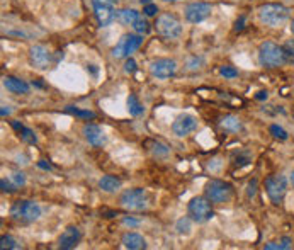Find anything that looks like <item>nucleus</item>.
<instances>
[{
	"instance_id": "4be33fe9",
	"label": "nucleus",
	"mask_w": 294,
	"mask_h": 250,
	"mask_svg": "<svg viewBox=\"0 0 294 250\" xmlns=\"http://www.w3.org/2000/svg\"><path fill=\"white\" fill-rule=\"evenodd\" d=\"M221 126H223L224 131H230V133H238L242 129V123L237 116H224L221 119Z\"/></svg>"
},
{
	"instance_id": "6e6552de",
	"label": "nucleus",
	"mask_w": 294,
	"mask_h": 250,
	"mask_svg": "<svg viewBox=\"0 0 294 250\" xmlns=\"http://www.w3.org/2000/svg\"><path fill=\"white\" fill-rule=\"evenodd\" d=\"M119 202L131 211H141L148 206V194L145 189H138V187L136 189H126L119 198Z\"/></svg>"
},
{
	"instance_id": "ea45409f",
	"label": "nucleus",
	"mask_w": 294,
	"mask_h": 250,
	"mask_svg": "<svg viewBox=\"0 0 294 250\" xmlns=\"http://www.w3.org/2000/svg\"><path fill=\"white\" fill-rule=\"evenodd\" d=\"M235 29H237V31H242L243 29V17H240V21H237V27Z\"/></svg>"
},
{
	"instance_id": "c756f323",
	"label": "nucleus",
	"mask_w": 294,
	"mask_h": 250,
	"mask_svg": "<svg viewBox=\"0 0 294 250\" xmlns=\"http://www.w3.org/2000/svg\"><path fill=\"white\" fill-rule=\"evenodd\" d=\"M220 74L223 75L224 78H235V77H238V72L235 70L233 67H221Z\"/></svg>"
},
{
	"instance_id": "bb28decb",
	"label": "nucleus",
	"mask_w": 294,
	"mask_h": 250,
	"mask_svg": "<svg viewBox=\"0 0 294 250\" xmlns=\"http://www.w3.org/2000/svg\"><path fill=\"white\" fill-rule=\"evenodd\" d=\"M133 27H134V31L138 32V34H148V32H150V23H148L147 19H143V17H140V19L136 21V23L133 24Z\"/></svg>"
},
{
	"instance_id": "473e14b6",
	"label": "nucleus",
	"mask_w": 294,
	"mask_h": 250,
	"mask_svg": "<svg viewBox=\"0 0 294 250\" xmlns=\"http://www.w3.org/2000/svg\"><path fill=\"white\" fill-rule=\"evenodd\" d=\"M12 180L16 182V186H24V184H26V175H24L23 172H16L12 177Z\"/></svg>"
},
{
	"instance_id": "f3484780",
	"label": "nucleus",
	"mask_w": 294,
	"mask_h": 250,
	"mask_svg": "<svg viewBox=\"0 0 294 250\" xmlns=\"http://www.w3.org/2000/svg\"><path fill=\"white\" fill-rule=\"evenodd\" d=\"M122 247L129 250H141L147 249V240L141 237L140 233H134V231H128V233L122 235Z\"/></svg>"
},
{
	"instance_id": "f03ea898",
	"label": "nucleus",
	"mask_w": 294,
	"mask_h": 250,
	"mask_svg": "<svg viewBox=\"0 0 294 250\" xmlns=\"http://www.w3.org/2000/svg\"><path fill=\"white\" fill-rule=\"evenodd\" d=\"M41 216V208L38 202L19 199L10 206V218L19 223H34Z\"/></svg>"
},
{
	"instance_id": "1a4fd4ad",
	"label": "nucleus",
	"mask_w": 294,
	"mask_h": 250,
	"mask_svg": "<svg viewBox=\"0 0 294 250\" xmlns=\"http://www.w3.org/2000/svg\"><path fill=\"white\" fill-rule=\"evenodd\" d=\"M267 196L274 204H281L288 193V179L284 175H270L266 179Z\"/></svg>"
},
{
	"instance_id": "9d476101",
	"label": "nucleus",
	"mask_w": 294,
	"mask_h": 250,
	"mask_svg": "<svg viewBox=\"0 0 294 250\" xmlns=\"http://www.w3.org/2000/svg\"><path fill=\"white\" fill-rule=\"evenodd\" d=\"M213 12V5L208 2H192L189 3L184 10V16H186V21L191 24H199L204 19H208Z\"/></svg>"
},
{
	"instance_id": "dca6fc26",
	"label": "nucleus",
	"mask_w": 294,
	"mask_h": 250,
	"mask_svg": "<svg viewBox=\"0 0 294 250\" xmlns=\"http://www.w3.org/2000/svg\"><path fill=\"white\" fill-rule=\"evenodd\" d=\"M82 238V233L77 226H68L58 238V249L61 250H72L78 245Z\"/></svg>"
},
{
	"instance_id": "4468645a",
	"label": "nucleus",
	"mask_w": 294,
	"mask_h": 250,
	"mask_svg": "<svg viewBox=\"0 0 294 250\" xmlns=\"http://www.w3.org/2000/svg\"><path fill=\"white\" fill-rule=\"evenodd\" d=\"M196 129H197V119H196L192 114H180L179 118L172 123L173 135L180 136V138L191 135V133L196 131Z\"/></svg>"
},
{
	"instance_id": "b1692460",
	"label": "nucleus",
	"mask_w": 294,
	"mask_h": 250,
	"mask_svg": "<svg viewBox=\"0 0 294 250\" xmlns=\"http://www.w3.org/2000/svg\"><path fill=\"white\" fill-rule=\"evenodd\" d=\"M192 222H194V220H192L191 216H184V218L177 220V223H175L177 233H179V235H191V231H192Z\"/></svg>"
},
{
	"instance_id": "393cba45",
	"label": "nucleus",
	"mask_w": 294,
	"mask_h": 250,
	"mask_svg": "<svg viewBox=\"0 0 294 250\" xmlns=\"http://www.w3.org/2000/svg\"><path fill=\"white\" fill-rule=\"evenodd\" d=\"M0 249L2 250H17L21 249V245L17 244V240L14 237H10V235H3L2 238H0Z\"/></svg>"
},
{
	"instance_id": "f704fd0d",
	"label": "nucleus",
	"mask_w": 294,
	"mask_h": 250,
	"mask_svg": "<svg viewBox=\"0 0 294 250\" xmlns=\"http://www.w3.org/2000/svg\"><path fill=\"white\" fill-rule=\"evenodd\" d=\"M155 155H167L169 153V148L165 147V145H160V143H157L155 145Z\"/></svg>"
},
{
	"instance_id": "aec40b11",
	"label": "nucleus",
	"mask_w": 294,
	"mask_h": 250,
	"mask_svg": "<svg viewBox=\"0 0 294 250\" xmlns=\"http://www.w3.org/2000/svg\"><path fill=\"white\" fill-rule=\"evenodd\" d=\"M12 128L14 129H17V131L21 133V138H23L26 143H29V145H34L36 141H38V136L34 135V131H32L31 128H26L24 125H21V123H17V121H12Z\"/></svg>"
},
{
	"instance_id": "20e7f679",
	"label": "nucleus",
	"mask_w": 294,
	"mask_h": 250,
	"mask_svg": "<svg viewBox=\"0 0 294 250\" xmlns=\"http://www.w3.org/2000/svg\"><path fill=\"white\" fill-rule=\"evenodd\" d=\"M204 196L213 204H224V202L231 201V198H233V187H231V184L224 182V180L213 179L206 184Z\"/></svg>"
},
{
	"instance_id": "423d86ee",
	"label": "nucleus",
	"mask_w": 294,
	"mask_h": 250,
	"mask_svg": "<svg viewBox=\"0 0 294 250\" xmlns=\"http://www.w3.org/2000/svg\"><path fill=\"white\" fill-rule=\"evenodd\" d=\"M213 202L208 198H192L187 204V213L196 223H206L214 216Z\"/></svg>"
},
{
	"instance_id": "a878e982",
	"label": "nucleus",
	"mask_w": 294,
	"mask_h": 250,
	"mask_svg": "<svg viewBox=\"0 0 294 250\" xmlns=\"http://www.w3.org/2000/svg\"><path fill=\"white\" fill-rule=\"evenodd\" d=\"M67 112H70V114L77 116V118H80V119H94V118H96V114H94L92 111L80 109V107H74V106H68Z\"/></svg>"
},
{
	"instance_id": "c03bdc74",
	"label": "nucleus",
	"mask_w": 294,
	"mask_h": 250,
	"mask_svg": "<svg viewBox=\"0 0 294 250\" xmlns=\"http://www.w3.org/2000/svg\"><path fill=\"white\" fill-rule=\"evenodd\" d=\"M107 2H116V0H107Z\"/></svg>"
},
{
	"instance_id": "c9c22d12",
	"label": "nucleus",
	"mask_w": 294,
	"mask_h": 250,
	"mask_svg": "<svg viewBox=\"0 0 294 250\" xmlns=\"http://www.w3.org/2000/svg\"><path fill=\"white\" fill-rule=\"evenodd\" d=\"M255 187H257V180H252V182L248 184V191H246L248 198H253V196H255Z\"/></svg>"
},
{
	"instance_id": "5701e85b",
	"label": "nucleus",
	"mask_w": 294,
	"mask_h": 250,
	"mask_svg": "<svg viewBox=\"0 0 294 250\" xmlns=\"http://www.w3.org/2000/svg\"><path fill=\"white\" fill-rule=\"evenodd\" d=\"M126 104H128V111L129 114L134 116V118H138V116L143 114V106H141V102L138 100V97L134 96V94H131V96L128 97V100H126Z\"/></svg>"
},
{
	"instance_id": "72a5a7b5",
	"label": "nucleus",
	"mask_w": 294,
	"mask_h": 250,
	"mask_svg": "<svg viewBox=\"0 0 294 250\" xmlns=\"http://www.w3.org/2000/svg\"><path fill=\"white\" fill-rule=\"evenodd\" d=\"M124 70L128 72V74H134V72H136V61H134L133 58H129V60L126 61Z\"/></svg>"
},
{
	"instance_id": "e433bc0d",
	"label": "nucleus",
	"mask_w": 294,
	"mask_h": 250,
	"mask_svg": "<svg viewBox=\"0 0 294 250\" xmlns=\"http://www.w3.org/2000/svg\"><path fill=\"white\" fill-rule=\"evenodd\" d=\"M122 223H124L126 226H138V225H140V222H138V220L128 218V216H126V218H122Z\"/></svg>"
},
{
	"instance_id": "f8f14e48",
	"label": "nucleus",
	"mask_w": 294,
	"mask_h": 250,
	"mask_svg": "<svg viewBox=\"0 0 294 250\" xmlns=\"http://www.w3.org/2000/svg\"><path fill=\"white\" fill-rule=\"evenodd\" d=\"M29 61L38 70H46L48 67H51V53L45 46L36 45L29 50Z\"/></svg>"
},
{
	"instance_id": "58836bf2",
	"label": "nucleus",
	"mask_w": 294,
	"mask_h": 250,
	"mask_svg": "<svg viewBox=\"0 0 294 250\" xmlns=\"http://www.w3.org/2000/svg\"><path fill=\"white\" fill-rule=\"evenodd\" d=\"M257 99H260V100H262V99H267V92H266V90H260V92L257 94Z\"/></svg>"
},
{
	"instance_id": "39448f33",
	"label": "nucleus",
	"mask_w": 294,
	"mask_h": 250,
	"mask_svg": "<svg viewBox=\"0 0 294 250\" xmlns=\"http://www.w3.org/2000/svg\"><path fill=\"white\" fill-rule=\"evenodd\" d=\"M155 29L165 39H177L182 34V24L173 14H160L155 21Z\"/></svg>"
},
{
	"instance_id": "ddd939ff",
	"label": "nucleus",
	"mask_w": 294,
	"mask_h": 250,
	"mask_svg": "<svg viewBox=\"0 0 294 250\" xmlns=\"http://www.w3.org/2000/svg\"><path fill=\"white\" fill-rule=\"evenodd\" d=\"M92 5H94L96 19L100 26L106 27L109 24H112V21L116 19V12H114V7H112L111 3H107L106 0H94Z\"/></svg>"
},
{
	"instance_id": "a18cd8bd",
	"label": "nucleus",
	"mask_w": 294,
	"mask_h": 250,
	"mask_svg": "<svg viewBox=\"0 0 294 250\" xmlns=\"http://www.w3.org/2000/svg\"><path fill=\"white\" fill-rule=\"evenodd\" d=\"M170 2H177V0H170Z\"/></svg>"
},
{
	"instance_id": "2f4dec72",
	"label": "nucleus",
	"mask_w": 294,
	"mask_h": 250,
	"mask_svg": "<svg viewBox=\"0 0 294 250\" xmlns=\"http://www.w3.org/2000/svg\"><path fill=\"white\" fill-rule=\"evenodd\" d=\"M157 12H158V7L155 5V3H151V2L145 3V7H143V14H145V16H148V17L157 16Z\"/></svg>"
},
{
	"instance_id": "c85d7f7f",
	"label": "nucleus",
	"mask_w": 294,
	"mask_h": 250,
	"mask_svg": "<svg viewBox=\"0 0 294 250\" xmlns=\"http://www.w3.org/2000/svg\"><path fill=\"white\" fill-rule=\"evenodd\" d=\"M269 129H270V135L274 136V138H277V140H288V131H286L284 128H281V126L272 125Z\"/></svg>"
},
{
	"instance_id": "4c0bfd02",
	"label": "nucleus",
	"mask_w": 294,
	"mask_h": 250,
	"mask_svg": "<svg viewBox=\"0 0 294 250\" xmlns=\"http://www.w3.org/2000/svg\"><path fill=\"white\" fill-rule=\"evenodd\" d=\"M10 112H12V111H10V107H9V106H2V111H0V114H2L3 118H5V116H9Z\"/></svg>"
},
{
	"instance_id": "6ab92c4d",
	"label": "nucleus",
	"mask_w": 294,
	"mask_h": 250,
	"mask_svg": "<svg viewBox=\"0 0 294 250\" xmlns=\"http://www.w3.org/2000/svg\"><path fill=\"white\" fill-rule=\"evenodd\" d=\"M99 187L104 193H116V191L121 187V179L116 175H104L99 180Z\"/></svg>"
},
{
	"instance_id": "79ce46f5",
	"label": "nucleus",
	"mask_w": 294,
	"mask_h": 250,
	"mask_svg": "<svg viewBox=\"0 0 294 250\" xmlns=\"http://www.w3.org/2000/svg\"><path fill=\"white\" fill-rule=\"evenodd\" d=\"M291 32H293V36H294V19L291 21Z\"/></svg>"
},
{
	"instance_id": "7ed1b4c3",
	"label": "nucleus",
	"mask_w": 294,
	"mask_h": 250,
	"mask_svg": "<svg viewBox=\"0 0 294 250\" xmlns=\"http://www.w3.org/2000/svg\"><path fill=\"white\" fill-rule=\"evenodd\" d=\"M259 61L266 68H279L286 63V55L282 46L272 41H266L259 46Z\"/></svg>"
},
{
	"instance_id": "f257e3e1",
	"label": "nucleus",
	"mask_w": 294,
	"mask_h": 250,
	"mask_svg": "<svg viewBox=\"0 0 294 250\" xmlns=\"http://www.w3.org/2000/svg\"><path fill=\"white\" fill-rule=\"evenodd\" d=\"M260 23L269 27H281L291 17V10L282 3H264L257 10Z\"/></svg>"
},
{
	"instance_id": "0eeeda50",
	"label": "nucleus",
	"mask_w": 294,
	"mask_h": 250,
	"mask_svg": "<svg viewBox=\"0 0 294 250\" xmlns=\"http://www.w3.org/2000/svg\"><path fill=\"white\" fill-rule=\"evenodd\" d=\"M143 45V36L141 34H124L118 41V45L112 48L114 58H128L131 53L136 51Z\"/></svg>"
},
{
	"instance_id": "cd10ccee",
	"label": "nucleus",
	"mask_w": 294,
	"mask_h": 250,
	"mask_svg": "<svg viewBox=\"0 0 294 250\" xmlns=\"http://www.w3.org/2000/svg\"><path fill=\"white\" fill-rule=\"evenodd\" d=\"M282 50H284L286 61L294 65V39H289V41H286L284 46H282Z\"/></svg>"
},
{
	"instance_id": "a211bd4d",
	"label": "nucleus",
	"mask_w": 294,
	"mask_h": 250,
	"mask_svg": "<svg viewBox=\"0 0 294 250\" xmlns=\"http://www.w3.org/2000/svg\"><path fill=\"white\" fill-rule=\"evenodd\" d=\"M3 87L12 94H29V90H31L29 83L17 77H10V75L9 77H3Z\"/></svg>"
},
{
	"instance_id": "a19ab883",
	"label": "nucleus",
	"mask_w": 294,
	"mask_h": 250,
	"mask_svg": "<svg viewBox=\"0 0 294 250\" xmlns=\"http://www.w3.org/2000/svg\"><path fill=\"white\" fill-rule=\"evenodd\" d=\"M39 167H43V169H49V165L45 164V162H39Z\"/></svg>"
},
{
	"instance_id": "37998d69",
	"label": "nucleus",
	"mask_w": 294,
	"mask_h": 250,
	"mask_svg": "<svg viewBox=\"0 0 294 250\" xmlns=\"http://www.w3.org/2000/svg\"><path fill=\"white\" fill-rule=\"evenodd\" d=\"M291 184H293V187H294V170H293V174H291Z\"/></svg>"
},
{
	"instance_id": "7c9ffc66",
	"label": "nucleus",
	"mask_w": 294,
	"mask_h": 250,
	"mask_svg": "<svg viewBox=\"0 0 294 250\" xmlns=\"http://www.w3.org/2000/svg\"><path fill=\"white\" fill-rule=\"evenodd\" d=\"M0 187H2V191L3 193H14V191H16V184H12L10 182L9 179H5V177H3L2 180H0Z\"/></svg>"
},
{
	"instance_id": "2eb2a0df",
	"label": "nucleus",
	"mask_w": 294,
	"mask_h": 250,
	"mask_svg": "<svg viewBox=\"0 0 294 250\" xmlns=\"http://www.w3.org/2000/svg\"><path fill=\"white\" fill-rule=\"evenodd\" d=\"M82 133H83V136H85V140L89 141L92 147L99 148V147H102V145H106V140H107L106 133H104V129L100 128V126L92 125V123H87V125H83Z\"/></svg>"
},
{
	"instance_id": "412c9836",
	"label": "nucleus",
	"mask_w": 294,
	"mask_h": 250,
	"mask_svg": "<svg viewBox=\"0 0 294 250\" xmlns=\"http://www.w3.org/2000/svg\"><path fill=\"white\" fill-rule=\"evenodd\" d=\"M118 19L121 21L122 24H126V26H133V24L140 19V12L134 9H121L118 12Z\"/></svg>"
},
{
	"instance_id": "9b49d317",
	"label": "nucleus",
	"mask_w": 294,
	"mask_h": 250,
	"mask_svg": "<svg viewBox=\"0 0 294 250\" xmlns=\"http://www.w3.org/2000/svg\"><path fill=\"white\" fill-rule=\"evenodd\" d=\"M150 74L155 78H170L177 74V61L170 60V58H160V60H155L150 63Z\"/></svg>"
}]
</instances>
